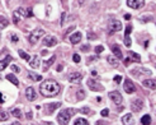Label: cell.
<instances>
[{"label":"cell","mask_w":156,"mask_h":125,"mask_svg":"<svg viewBox=\"0 0 156 125\" xmlns=\"http://www.w3.org/2000/svg\"><path fill=\"white\" fill-rule=\"evenodd\" d=\"M28 77L31 78L32 80H34V82H36V80H42V75H39V74H34L33 72H29V73H28Z\"/></svg>","instance_id":"24"},{"label":"cell","mask_w":156,"mask_h":125,"mask_svg":"<svg viewBox=\"0 0 156 125\" xmlns=\"http://www.w3.org/2000/svg\"><path fill=\"white\" fill-rule=\"evenodd\" d=\"M150 19H152L151 15H149V17H143V18H142V22H149Z\"/></svg>","instance_id":"45"},{"label":"cell","mask_w":156,"mask_h":125,"mask_svg":"<svg viewBox=\"0 0 156 125\" xmlns=\"http://www.w3.org/2000/svg\"><path fill=\"white\" fill-rule=\"evenodd\" d=\"M56 43H57V39L53 36H46L43 39V45L47 46V47H53Z\"/></svg>","instance_id":"10"},{"label":"cell","mask_w":156,"mask_h":125,"mask_svg":"<svg viewBox=\"0 0 156 125\" xmlns=\"http://www.w3.org/2000/svg\"><path fill=\"white\" fill-rule=\"evenodd\" d=\"M60 89H61L60 84L57 82H55V80H46V82H43L39 87L41 93H42L43 96H46V97L56 96V94H59Z\"/></svg>","instance_id":"1"},{"label":"cell","mask_w":156,"mask_h":125,"mask_svg":"<svg viewBox=\"0 0 156 125\" xmlns=\"http://www.w3.org/2000/svg\"><path fill=\"white\" fill-rule=\"evenodd\" d=\"M100 115H102L103 118L108 116V115H109V110H108V108H103V110H102V112H100Z\"/></svg>","instance_id":"37"},{"label":"cell","mask_w":156,"mask_h":125,"mask_svg":"<svg viewBox=\"0 0 156 125\" xmlns=\"http://www.w3.org/2000/svg\"><path fill=\"white\" fill-rule=\"evenodd\" d=\"M29 65H31V68H33V69H37V68L39 66V58H38L37 55H34L33 58L29 60Z\"/></svg>","instance_id":"20"},{"label":"cell","mask_w":156,"mask_h":125,"mask_svg":"<svg viewBox=\"0 0 156 125\" xmlns=\"http://www.w3.org/2000/svg\"><path fill=\"white\" fill-rule=\"evenodd\" d=\"M67 79L71 83H80L81 79H83V74L79 72H71L67 74Z\"/></svg>","instance_id":"5"},{"label":"cell","mask_w":156,"mask_h":125,"mask_svg":"<svg viewBox=\"0 0 156 125\" xmlns=\"http://www.w3.org/2000/svg\"><path fill=\"white\" fill-rule=\"evenodd\" d=\"M130 18H131L130 14H124V19H130Z\"/></svg>","instance_id":"51"},{"label":"cell","mask_w":156,"mask_h":125,"mask_svg":"<svg viewBox=\"0 0 156 125\" xmlns=\"http://www.w3.org/2000/svg\"><path fill=\"white\" fill-rule=\"evenodd\" d=\"M74 125H89V123H88L85 119L79 118V119H76V120H75V124H74Z\"/></svg>","instance_id":"29"},{"label":"cell","mask_w":156,"mask_h":125,"mask_svg":"<svg viewBox=\"0 0 156 125\" xmlns=\"http://www.w3.org/2000/svg\"><path fill=\"white\" fill-rule=\"evenodd\" d=\"M26 97L28 101H34V100L37 98V94H36V91L33 87H28V88L26 89Z\"/></svg>","instance_id":"12"},{"label":"cell","mask_w":156,"mask_h":125,"mask_svg":"<svg viewBox=\"0 0 156 125\" xmlns=\"http://www.w3.org/2000/svg\"><path fill=\"white\" fill-rule=\"evenodd\" d=\"M130 62H131V59L130 58H126L124 59V65L127 66V65H130Z\"/></svg>","instance_id":"46"},{"label":"cell","mask_w":156,"mask_h":125,"mask_svg":"<svg viewBox=\"0 0 156 125\" xmlns=\"http://www.w3.org/2000/svg\"><path fill=\"white\" fill-rule=\"evenodd\" d=\"M10 39H12V42H14V43H17V42L19 41V37H18L15 33H12V36H10Z\"/></svg>","instance_id":"36"},{"label":"cell","mask_w":156,"mask_h":125,"mask_svg":"<svg viewBox=\"0 0 156 125\" xmlns=\"http://www.w3.org/2000/svg\"><path fill=\"white\" fill-rule=\"evenodd\" d=\"M72 60L75 61V62H80V55H78V54H74Z\"/></svg>","instance_id":"38"},{"label":"cell","mask_w":156,"mask_h":125,"mask_svg":"<svg viewBox=\"0 0 156 125\" xmlns=\"http://www.w3.org/2000/svg\"><path fill=\"white\" fill-rule=\"evenodd\" d=\"M112 51H113V54L117 56V59H122L123 58V54L121 51V47H119L118 45H113L112 46Z\"/></svg>","instance_id":"19"},{"label":"cell","mask_w":156,"mask_h":125,"mask_svg":"<svg viewBox=\"0 0 156 125\" xmlns=\"http://www.w3.org/2000/svg\"><path fill=\"white\" fill-rule=\"evenodd\" d=\"M84 97H85V92L83 91V89H80V91H78V96H76V98L80 101V100H83Z\"/></svg>","instance_id":"31"},{"label":"cell","mask_w":156,"mask_h":125,"mask_svg":"<svg viewBox=\"0 0 156 125\" xmlns=\"http://www.w3.org/2000/svg\"><path fill=\"white\" fill-rule=\"evenodd\" d=\"M81 37H83V35H81L80 32H75V33L70 37V41L72 45H76V43H79L81 41Z\"/></svg>","instance_id":"16"},{"label":"cell","mask_w":156,"mask_h":125,"mask_svg":"<svg viewBox=\"0 0 156 125\" xmlns=\"http://www.w3.org/2000/svg\"><path fill=\"white\" fill-rule=\"evenodd\" d=\"M55 60H56V56H51L50 59H48V60H45L43 61V72H46V70H48V68L51 66L52 64H53L55 62Z\"/></svg>","instance_id":"18"},{"label":"cell","mask_w":156,"mask_h":125,"mask_svg":"<svg viewBox=\"0 0 156 125\" xmlns=\"http://www.w3.org/2000/svg\"><path fill=\"white\" fill-rule=\"evenodd\" d=\"M107 61H108L109 64L112 65V66H118V61H117V59H116V58H113L112 55L107 56Z\"/></svg>","instance_id":"22"},{"label":"cell","mask_w":156,"mask_h":125,"mask_svg":"<svg viewBox=\"0 0 156 125\" xmlns=\"http://www.w3.org/2000/svg\"><path fill=\"white\" fill-rule=\"evenodd\" d=\"M95 125H107V123H105V121H103V120H99V121L95 123Z\"/></svg>","instance_id":"47"},{"label":"cell","mask_w":156,"mask_h":125,"mask_svg":"<svg viewBox=\"0 0 156 125\" xmlns=\"http://www.w3.org/2000/svg\"><path fill=\"white\" fill-rule=\"evenodd\" d=\"M131 56H132V59H133V60H135V61H141V58H140V55H137V54H135V53H133V51H131Z\"/></svg>","instance_id":"32"},{"label":"cell","mask_w":156,"mask_h":125,"mask_svg":"<svg viewBox=\"0 0 156 125\" xmlns=\"http://www.w3.org/2000/svg\"><path fill=\"white\" fill-rule=\"evenodd\" d=\"M12 70L15 73H19V66H17V65H12Z\"/></svg>","instance_id":"42"},{"label":"cell","mask_w":156,"mask_h":125,"mask_svg":"<svg viewBox=\"0 0 156 125\" xmlns=\"http://www.w3.org/2000/svg\"><path fill=\"white\" fill-rule=\"evenodd\" d=\"M7 79L10 80V82L14 84V86H18V84H19V80L17 79V78H15L14 74H8V75H7Z\"/></svg>","instance_id":"25"},{"label":"cell","mask_w":156,"mask_h":125,"mask_svg":"<svg viewBox=\"0 0 156 125\" xmlns=\"http://www.w3.org/2000/svg\"><path fill=\"white\" fill-rule=\"evenodd\" d=\"M155 66H156V64H155Z\"/></svg>","instance_id":"57"},{"label":"cell","mask_w":156,"mask_h":125,"mask_svg":"<svg viewBox=\"0 0 156 125\" xmlns=\"http://www.w3.org/2000/svg\"><path fill=\"white\" fill-rule=\"evenodd\" d=\"M8 119H9V115H8L5 111L0 110V121H7Z\"/></svg>","instance_id":"30"},{"label":"cell","mask_w":156,"mask_h":125,"mask_svg":"<svg viewBox=\"0 0 156 125\" xmlns=\"http://www.w3.org/2000/svg\"><path fill=\"white\" fill-rule=\"evenodd\" d=\"M60 106H61V102H53V104H47L45 106V108H46V114L47 115H51L52 112H53L56 108H59Z\"/></svg>","instance_id":"11"},{"label":"cell","mask_w":156,"mask_h":125,"mask_svg":"<svg viewBox=\"0 0 156 125\" xmlns=\"http://www.w3.org/2000/svg\"><path fill=\"white\" fill-rule=\"evenodd\" d=\"M141 123L142 125H150L151 124V116L150 115H143L141 119Z\"/></svg>","instance_id":"23"},{"label":"cell","mask_w":156,"mask_h":125,"mask_svg":"<svg viewBox=\"0 0 156 125\" xmlns=\"http://www.w3.org/2000/svg\"><path fill=\"white\" fill-rule=\"evenodd\" d=\"M109 98L112 100V101L114 102V104H117V105H119V104H122V94L119 93V92H109Z\"/></svg>","instance_id":"9"},{"label":"cell","mask_w":156,"mask_h":125,"mask_svg":"<svg viewBox=\"0 0 156 125\" xmlns=\"http://www.w3.org/2000/svg\"><path fill=\"white\" fill-rule=\"evenodd\" d=\"M142 84H143V87L150 88V89L156 88V80H154V79H145L143 82H142Z\"/></svg>","instance_id":"17"},{"label":"cell","mask_w":156,"mask_h":125,"mask_svg":"<svg viewBox=\"0 0 156 125\" xmlns=\"http://www.w3.org/2000/svg\"><path fill=\"white\" fill-rule=\"evenodd\" d=\"M12 115L14 116V118H17V119H20L22 118V112H20V110H19V108H13V110H12Z\"/></svg>","instance_id":"28"},{"label":"cell","mask_w":156,"mask_h":125,"mask_svg":"<svg viewBox=\"0 0 156 125\" xmlns=\"http://www.w3.org/2000/svg\"><path fill=\"white\" fill-rule=\"evenodd\" d=\"M88 87H89L91 91H102L103 86H100L99 83H97L94 79H89L88 80Z\"/></svg>","instance_id":"14"},{"label":"cell","mask_w":156,"mask_h":125,"mask_svg":"<svg viewBox=\"0 0 156 125\" xmlns=\"http://www.w3.org/2000/svg\"><path fill=\"white\" fill-rule=\"evenodd\" d=\"M72 29H74V27H70V28H69V29H67V31H66V35H69L70 32L72 31Z\"/></svg>","instance_id":"49"},{"label":"cell","mask_w":156,"mask_h":125,"mask_svg":"<svg viewBox=\"0 0 156 125\" xmlns=\"http://www.w3.org/2000/svg\"><path fill=\"white\" fill-rule=\"evenodd\" d=\"M123 89H124L127 93H133V92L136 91V88H135V84H133V82L131 79H126L124 80V84H123Z\"/></svg>","instance_id":"8"},{"label":"cell","mask_w":156,"mask_h":125,"mask_svg":"<svg viewBox=\"0 0 156 125\" xmlns=\"http://www.w3.org/2000/svg\"><path fill=\"white\" fill-rule=\"evenodd\" d=\"M121 80H122L121 75H116V77H114V82L116 83H121Z\"/></svg>","instance_id":"40"},{"label":"cell","mask_w":156,"mask_h":125,"mask_svg":"<svg viewBox=\"0 0 156 125\" xmlns=\"http://www.w3.org/2000/svg\"><path fill=\"white\" fill-rule=\"evenodd\" d=\"M88 37H89L90 40H91V39H97V36H95L93 32H89V33H88Z\"/></svg>","instance_id":"43"},{"label":"cell","mask_w":156,"mask_h":125,"mask_svg":"<svg viewBox=\"0 0 156 125\" xmlns=\"http://www.w3.org/2000/svg\"><path fill=\"white\" fill-rule=\"evenodd\" d=\"M43 125H55V124L51 123V121H46V123H43Z\"/></svg>","instance_id":"48"},{"label":"cell","mask_w":156,"mask_h":125,"mask_svg":"<svg viewBox=\"0 0 156 125\" xmlns=\"http://www.w3.org/2000/svg\"><path fill=\"white\" fill-rule=\"evenodd\" d=\"M108 29H109V33H114V32H118L122 29V23L121 21H117V19H112L108 24Z\"/></svg>","instance_id":"4"},{"label":"cell","mask_w":156,"mask_h":125,"mask_svg":"<svg viewBox=\"0 0 156 125\" xmlns=\"http://www.w3.org/2000/svg\"><path fill=\"white\" fill-rule=\"evenodd\" d=\"M43 35H45V31H43L42 28H37L34 29V31L31 32V35H29V42L32 43V45H34V43H37V41L39 40V37H42Z\"/></svg>","instance_id":"3"},{"label":"cell","mask_w":156,"mask_h":125,"mask_svg":"<svg viewBox=\"0 0 156 125\" xmlns=\"http://www.w3.org/2000/svg\"><path fill=\"white\" fill-rule=\"evenodd\" d=\"M32 116H33V115H32V112H28V115H27V118H28V119H32Z\"/></svg>","instance_id":"53"},{"label":"cell","mask_w":156,"mask_h":125,"mask_svg":"<svg viewBox=\"0 0 156 125\" xmlns=\"http://www.w3.org/2000/svg\"><path fill=\"white\" fill-rule=\"evenodd\" d=\"M12 125H20V123H13Z\"/></svg>","instance_id":"55"},{"label":"cell","mask_w":156,"mask_h":125,"mask_svg":"<svg viewBox=\"0 0 156 125\" xmlns=\"http://www.w3.org/2000/svg\"><path fill=\"white\" fill-rule=\"evenodd\" d=\"M132 32V26L131 24H128L127 27H126V31H124V36H130V33Z\"/></svg>","instance_id":"33"},{"label":"cell","mask_w":156,"mask_h":125,"mask_svg":"<svg viewBox=\"0 0 156 125\" xmlns=\"http://www.w3.org/2000/svg\"><path fill=\"white\" fill-rule=\"evenodd\" d=\"M80 112H81V114H90V108H89V107H83V108L80 110Z\"/></svg>","instance_id":"39"},{"label":"cell","mask_w":156,"mask_h":125,"mask_svg":"<svg viewBox=\"0 0 156 125\" xmlns=\"http://www.w3.org/2000/svg\"><path fill=\"white\" fill-rule=\"evenodd\" d=\"M74 114V110L72 108H66V110L61 111V112L57 115V121L60 123V125H67Z\"/></svg>","instance_id":"2"},{"label":"cell","mask_w":156,"mask_h":125,"mask_svg":"<svg viewBox=\"0 0 156 125\" xmlns=\"http://www.w3.org/2000/svg\"><path fill=\"white\" fill-rule=\"evenodd\" d=\"M104 51V47L102 45H99V46H97V47H95V54H102Z\"/></svg>","instance_id":"35"},{"label":"cell","mask_w":156,"mask_h":125,"mask_svg":"<svg viewBox=\"0 0 156 125\" xmlns=\"http://www.w3.org/2000/svg\"><path fill=\"white\" fill-rule=\"evenodd\" d=\"M47 54H48L47 50H42V55H47Z\"/></svg>","instance_id":"52"},{"label":"cell","mask_w":156,"mask_h":125,"mask_svg":"<svg viewBox=\"0 0 156 125\" xmlns=\"http://www.w3.org/2000/svg\"><path fill=\"white\" fill-rule=\"evenodd\" d=\"M18 54H19V56H20L22 59H24V60H27V61H29L31 60V58H29V55L27 53H24L23 50H18Z\"/></svg>","instance_id":"26"},{"label":"cell","mask_w":156,"mask_h":125,"mask_svg":"<svg viewBox=\"0 0 156 125\" xmlns=\"http://www.w3.org/2000/svg\"><path fill=\"white\" fill-rule=\"evenodd\" d=\"M0 104H4V98H3L1 93H0Z\"/></svg>","instance_id":"50"},{"label":"cell","mask_w":156,"mask_h":125,"mask_svg":"<svg viewBox=\"0 0 156 125\" xmlns=\"http://www.w3.org/2000/svg\"><path fill=\"white\" fill-rule=\"evenodd\" d=\"M65 18H66V13H62V17H61V26L65 24Z\"/></svg>","instance_id":"41"},{"label":"cell","mask_w":156,"mask_h":125,"mask_svg":"<svg viewBox=\"0 0 156 125\" xmlns=\"http://www.w3.org/2000/svg\"><path fill=\"white\" fill-rule=\"evenodd\" d=\"M9 24V22H8L7 18H4V17H0V29H3V28H5V27Z\"/></svg>","instance_id":"27"},{"label":"cell","mask_w":156,"mask_h":125,"mask_svg":"<svg viewBox=\"0 0 156 125\" xmlns=\"http://www.w3.org/2000/svg\"><path fill=\"white\" fill-rule=\"evenodd\" d=\"M122 123L123 125H135V119H133L132 114H127L122 118Z\"/></svg>","instance_id":"15"},{"label":"cell","mask_w":156,"mask_h":125,"mask_svg":"<svg viewBox=\"0 0 156 125\" xmlns=\"http://www.w3.org/2000/svg\"><path fill=\"white\" fill-rule=\"evenodd\" d=\"M17 13L20 17H32V15H33L32 8H27V9H24V8H18Z\"/></svg>","instance_id":"13"},{"label":"cell","mask_w":156,"mask_h":125,"mask_svg":"<svg viewBox=\"0 0 156 125\" xmlns=\"http://www.w3.org/2000/svg\"><path fill=\"white\" fill-rule=\"evenodd\" d=\"M89 49H90V46H89V45H84V46H81V50L85 51V53H86L88 50H89Z\"/></svg>","instance_id":"44"},{"label":"cell","mask_w":156,"mask_h":125,"mask_svg":"<svg viewBox=\"0 0 156 125\" xmlns=\"http://www.w3.org/2000/svg\"><path fill=\"white\" fill-rule=\"evenodd\" d=\"M131 39H130V36H124V45L127 46V47H131Z\"/></svg>","instance_id":"34"},{"label":"cell","mask_w":156,"mask_h":125,"mask_svg":"<svg viewBox=\"0 0 156 125\" xmlns=\"http://www.w3.org/2000/svg\"><path fill=\"white\" fill-rule=\"evenodd\" d=\"M143 107V101L141 98H136L132 101V105H131V108H132L133 112H140Z\"/></svg>","instance_id":"6"},{"label":"cell","mask_w":156,"mask_h":125,"mask_svg":"<svg viewBox=\"0 0 156 125\" xmlns=\"http://www.w3.org/2000/svg\"><path fill=\"white\" fill-rule=\"evenodd\" d=\"M127 5L132 9H141L145 5V0H127Z\"/></svg>","instance_id":"7"},{"label":"cell","mask_w":156,"mask_h":125,"mask_svg":"<svg viewBox=\"0 0 156 125\" xmlns=\"http://www.w3.org/2000/svg\"><path fill=\"white\" fill-rule=\"evenodd\" d=\"M10 60H12V56H7L4 60H0V72H3V70H4L5 68L9 65V61Z\"/></svg>","instance_id":"21"},{"label":"cell","mask_w":156,"mask_h":125,"mask_svg":"<svg viewBox=\"0 0 156 125\" xmlns=\"http://www.w3.org/2000/svg\"><path fill=\"white\" fill-rule=\"evenodd\" d=\"M62 1H65V0H62Z\"/></svg>","instance_id":"56"},{"label":"cell","mask_w":156,"mask_h":125,"mask_svg":"<svg viewBox=\"0 0 156 125\" xmlns=\"http://www.w3.org/2000/svg\"><path fill=\"white\" fill-rule=\"evenodd\" d=\"M84 3H85V0H79V4H80V5H83Z\"/></svg>","instance_id":"54"}]
</instances>
